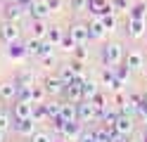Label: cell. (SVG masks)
<instances>
[{
  "instance_id": "20",
  "label": "cell",
  "mask_w": 147,
  "mask_h": 142,
  "mask_svg": "<svg viewBox=\"0 0 147 142\" xmlns=\"http://www.w3.org/2000/svg\"><path fill=\"white\" fill-rule=\"evenodd\" d=\"M57 76L62 78V83H64V85H74V83H78V81H81L78 76L74 73L71 69H69V66H64V69H59V73H57Z\"/></svg>"
},
{
  "instance_id": "5",
  "label": "cell",
  "mask_w": 147,
  "mask_h": 142,
  "mask_svg": "<svg viewBox=\"0 0 147 142\" xmlns=\"http://www.w3.org/2000/svg\"><path fill=\"white\" fill-rule=\"evenodd\" d=\"M0 38H3L7 45L19 40V26H17V22H10V19H7V22L0 26Z\"/></svg>"
},
{
  "instance_id": "43",
  "label": "cell",
  "mask_w": 147,
  "mask_h": 142,
  "mask_svg": "<svg viewBox=\"0 0 147 142\" xmlns=\"http://www.w3.org/2000/svg\"><path fill=\"white\" fill-rule=\"evenodd\" d=\"M126 142H135V140H128V137H126Z\"/></svg>"
},
{
  "instance_id": "40",
  "label": "cell",
  "mask_w": 147,
  "mask_h": 142,
  "mask_svg": "<svg viewBox=\"0 0 147 142\" xmlns=\"http://www.w3.org/2000/svg\"><path fill=\"white\" fill-rule=\"evenodd\" d=\"M3 140H5V130L0 128V142H3Z\"/></svg>"
},
{
  "instance_id": "44",
  "label": "cell",
  "mask_w": 147,
  "mask_h": 142,
  "mask_svg": "<svg viewBox=\"0 0 147 142\" xmlns=\"http://www.w3.org/2000/svg\"><path fill=\"white\" fill-rule=\"evenodd\" d=\"M145 38H147V33H145Z\"/></svg>"
},
{
  "instance_id": "4",
  "label": "cell",
  "mask_w": 147,
  "mask_h": 142,
  "mask_svg": "<svg viewBox=\"0 0 147 142\" xmlns=\"http://www.w3.org/2000/svg\"><path fill=\"white\" fill-rule=\"evenodd\" d=\"M14 118H33V102L31 100H17L12 107Z\"/></svg>"
},
{
  "instance_id": "2",
  "label": "cell",
  "mask_w": 147,
  "mask_h": 142,
  "mask_svg": "<svg viewBox=\"0 0 147 142\" xmlns=\"http://www.w3.org/2000/svg\"><path fill=\"white\" fill-rule=\"evenodd\" d=\"M102 59H105V64H107V66H119V64L126 59L121 43H109L105 50H102Z\"/></svg>"
},
{
  "instance_id": "7",
  "label": "cell",
  "mask_w": 147,
  "mask_h": 142,
  "mask_svg": "<svg viewBox=\"0 0 147 142\" xmlns=\"http://www.w3.org/2000/svg\"><path fill=\"white\" fill-rule=\"evenodd\" d=\"M88 31H90V38H95V40H102V38L109 33L107 26H105V22H102V17H95L93 22L88 24Z\"/></svg>"
},
{
  "instance_id": "9",
  "label": "cell",
  "mask_w": 147,
  "mask_h": 142,
  "mask_svg": "<svg viewBox=\"0 0 147 142\" xmlns=\"http://www.w3.org/2000/svg\"><path fill=\"white\" fill-rule=\"evenodd\" d=\"M69 33H71V38H74L78 45H86V43L90 40V31H88L86 24H74V26L69 28Z\"/></svg>"
},
{
  "instance_id": "34",
  "label": "cell",
  "mask_w": 147,
  "mask_h": 142,
  "mask_svg": "<svg viewBox=\"0 0 147 142\" xmlns=\"http://www.w3.org/2000/svg\"><path fill=\"white\" fill-rule=\"evenodd\" d=\"M112 3H114V9H116V12H128V7H131L128 0H112Z\"/></svg>"
},
{
  "instance_id": "30",
  "label": "cell",
  "mask_w": 147,
  "mask_h": 142,
  "mask_svg": "<svg viewBox=\"0 0 147 142\" xmlns=\"http://www.w3.org/2000/svg\"><path fill=\"white\" fill-rule=\"evenodd\" d=\"M128 12H131V17H135V19H145L147 7H145V3H138V5H133V9H128Z\"/></svg>"
},
{
  "instance_id": "24",
  "label": "cell",
  "mask_w": 147,
  "mask_h": 142,
  "mask_svg": "<svg viewBox=\"0 0 147 142\" xmlns=\"http://www.w3.org/2000/svg\"><path fill=\"white\" fill-rule=\"evenodd\" d=\"M76 45H78V43L71 38V33H64L62 43H59V47H62V50H67V52H74V50H76Z\"/></svg>"
},
{
  "instance_id": "32",
  "label": "cell",
  "mask_w": 147,
  "mask_h": 142,
  "mask_svg": "<svg viewBox=\"0 0 147 142\" xmlns=\"http://www.w3.org/2000/svg\"><path fill=\"white\" fill-rule=\"evenodd\" d=\"M102 22H105V26H107V31H114V28H116V17H114V12L105 14V17H102Z\"/></svg>"
},
{
  "instance_id": "28",
  "label": "cell",
  "mask_w": 147,
  "mask_h": 142,
  "mask_svg": "<svg viewBox=\"0 0 147 142\" xmlns=\"http://www.w3.org/2000/svg\"><path fill=\"white\" fill-rule=\"evenodd\" d=\"M67 66H69V69L78 76V78H86V76H83V59H71Z\"/></svg>"
},
{
  "instance_id": "37",
  "label": "cell",
  "mask_w": 147,
  "mask_h": 142,
  "mask_svg": "<svg viewBox=\"0 0 147 142\" xmlns=\"http://www.w3.org/2000/svg\"><path fill=\"white\" fill-rule=\"evenodd\" d=\"M74 55H76V59H86V57H88V52H86V47H83V45H76Z\"/></svg>"
},
{
  "instance_id": "15",
  "label": "cell",
  "mask_w": 147,
  "mask_h": 142,
  "mask_svg": "<svg viewBox=\"0 0 147 142\" xmlns=\"http://www.w3.org/2000/svg\"><path fill=\"white\" fill-rule=\"evenodd\" d=\"M50 26L45 24V19H31V36L33 38H48Z\"/></svg>"
},
{
  "instance_id": "36",
  "label": "cell",
  "mask_w": 147,
  "mask_h": 142,
  "mask_svg": "<svg viewBox=\"0 0 147 142\" xmlns=\"http://www.w3.org/2000/svg\"><path fill=\"white\" fill-rule=\"evenodd\" d=\"M71 7L76 12H83V9H88V0H71Z\"/></svg>"
},
{
  "instance_id": "13",
  "label": "cell",
  "mask_w": 147,
  "mask_h": 142,
  "mask_svg": "<svg viewBox=\"0 0 147 142\" xmlns=\"http://www.w3.org/2000/svg\"><path fill=\"white\" fill-rule=\"evenodd\" d=\"M62 121H78V104L76 102H62V114H59Z\"/></svg>"
},
{
  "instance_id": "8",
  "label": "cell",
  "mask_w": 147,
  "mask_h": 142,
  "mask_svg": "<svg viewBox=\"0 0 147 142\" xmlns=\"http://www.w3.org/2000/svg\"><path fill=\"white\" fill-rule=\"evenodd\" d=\"M145 33H147V28H145V19H135V17H131L128 19V36L131 38H145Z\"/></svg>"
},
{
  "instance_id": "16",
  "label": "cell",
  "mask_w": 147,
  "mask_h": 142,
  "mask_svg": "<svg viewBox=\"0 0 147 142\" xmlns=\"http://www.w3.org/2000/svg\"><path fill=\"white\" fill-rule=\"evenodd\" d=\"M64 95H67V100L69 102H81L83 100V90H81V81L78 83H74V85H67V88H64Z\"/></svg>"
},
{
  "instance_id": "38",
  "label": "cell",
  "mask_w": 147,
  "mask_h": 142,
  "mask_svg": "<svg viewBox=\"0 0 147 142\" xmlns=\"http://www.w3.org/2000/svg\"><path fill=\"white\" fill-rule=\"evenodd\" d=\"M48 7L52 9V12H59L62 9V0H48Z\"/></svg>"
},
{
  "instance_id": "39",
  "label": "cell",
  "mask_w": 147,
  "mask_h": 142,
  "mask_svg": "<svg viewBox=\"0 0 147 142\" xmlns=\"http://www.w3.org/2000/svg\"><path fill=\"white\" fill-rule=\"evenodd\" d=\"M40 62H43L45 66H50V64H55V57H52L50 52H45V55H40Z\"/></svg>"
},
{
  "instance_id": "33",
  "label": "cell",
  "mask_w": 147,
  "mask_h": 142,
  "mask_svg": "<svg viewBox=\"0 0 147 142\" xmlns=\"http://www.w3.org/2000/svg\"><path fill=\"white\" fill-rule=\"evenodd\" d=\"M138 116H142V118L147 121V92L142 95V100L138 102Z\"/></svg>"
},
{
  "instance_id": "21",
  "label": "cell",
  "mask_w": 147,
  "mask_h": 142,
  "mask_svg": "<svg viewBox=\"0 0 147 142\" xmlns=\"http://www.w3.org/2000/svg\"><path fill=\"white\" fill-rule=\"evenodd\" d=\"M48 118H50V114H48V107H45V102L33 104V121H36V123H40V121H48Z\"/></svg>"
},
{
  "instance_id": "17",
  "label": "cell",
  "mask_w": 147,
  "mask_h": 142,
  "mask_svg": "<svg viewBox=\"0 0 147 142\" xmlns=\"http://www.w3.org/2000/svg\"><path fill=\"white\" fill-rule=\"evenodd\" d=\"M33 123H36L33 118H14V130L22 133V135H31V133L36 130Z\"/></svg>"
},
{
  "instance_id": "11",
  "label": "cell",
  "mask_w": 147,
  "mask_h": 142,
  "mask_svg": "<svg viewBox=\"0 0 147 142\" xmlns=\"http://www.w3.org/2000/svg\"><path fill=\"white\" fill-rule=\"evenodd\" d=\"M24 14H26V7L22 3H7L5 5V17L10 19V22H19Z\"/></svg>"
},
{
  "instance_id": "26",
  "label": "cell",
  "mask_w": 147,
  "mask_h": 142,
  "mask_svg": "<svg viewBox=\"0 0 147 142\" xmlns=\"http://www.w3.org/2000/svg\"><path fill=\"white\" fill-rule=\"evenodd\" d=\"M29 140H31V142H52V137H50L45 130H33L31 135H29Z\"/></svg>"
},
{
  "instance_id": "31",
  "label": "cell",
  "mask_w": 147,
  "mask_h": 142,
  "mask_svg": "<svg viewBox=\"0 0 147 142\" xmlns=\"http://www.w3.org/2000/svg\"><path fill=\"white\" fill-rule=\"evenodd\" d=\"M76 142H97L95 130H93V128H90V130H83V133L78 135V140H76Z\"/></svg>"
},
{
  "instance_id": "41",
  "label": "cell",
  "mask_w": 147,
  "mask_h": 142,
  "mask_svg": "<svg viewBox=\"0 0 147 142\" xmlns=\"http://www.w3.org/2000/svg\"><path fill=\"white\" fill-rule=\"evenodd\" d=\"M142 142H147V133H142Z\"/></svg>"
},
{
  "instance_id": "29",
  "label": "cell",
  "mask_w": 147,
  "mask_h": 142,
  "mask_svg": "<svg viewBox=\"0 0 147 142\" xmlns=\"http://www.w3.org/2000/svg\"><path fill=\"white\" fill-rule=\"evenodd\" d=\"M114 71H116V76H119V78H121V81H128V76H131V66H128V64H119V66H114Z\"/></svg>"
},
{
  "instance_id": "12",
  "label": "cell",
  "mask_w": 147,
  "mask_h": 142,
  "mask_svg": "<svg viewBox=\"0 0 147 142\" xmlns=\"http://www.w3.org/2000/svg\"><path fill=\"white\" fill-rule=\"evenodd\" d=\"M31 19H45L52 9L48 7V0H33V5H31Z\"/></svg>"
},
{
  "instance_id": "10",
  "label": "cell",
  "mask_w": 147,
  "mask_h": 142,
  "mask_svg": "<svg viewBox=\"0 0 147 142\" xmlns=\"http://www.w3.org/2000/svg\"><path fill=\"white\" fill-rule=\"evenodd\" d=\"M126 64L131 66L133 71H142V66H145V57L140 50H128L126 52Z\"/></svg>"
},
{
  "instance_id": "42",
  "label": "cell",
  "mask_w": 147,
  "mask_h": 142,
  "mask_svg": "<svg viewBox=\"0 0 147 142\" xmlns=\"http://www.w3.org/2000/svg\"><path fill=\"white\" fill-rule=\"evenodd\" d=\"M10 3H22V0H10Z\"/></svg>"
},
{
  "instance_id": "19",
  "label": "cell",
  "mask_w": 147,
  "mask_h": 142,
  "mask_svg": "<svg viewBox=\"0 0 147 142\" xmlns=\"http://www.w3.org/2000/svg\"><path fill=\"white\" fill-rule=\"evenodd\" d=\"M48 100V90H45V85H31V102L33 104H40Z\"/></svg>"
},
{
  "instance_id": "35",
  "label": "cell",
  "mask_w": 147,
  "mask_h": 142,
  "mask_svg": "<svg viewBox=\"0 0 147 142\" xmlns=\"http://www.w3.org/2000/svg\"><path fill=\"white\" fill-rule=\"evenodd\" d=\"M93 102H95V107H97V109H105V107H109V104H107V97H105L102 92H97L95 97H93Z\"/></svg>"
},
{
  "instance_id": "25",
  "label": "cell",
  "mask_w": 147,
  "mask_h": 142,
  "mask_svg": "<svg viewBox=\"0 0 147 142\" xmlns=\"http://www.w3.org/2000/svg\"><path fill=\"white\" fill-rule=\"evenodd\" d=\"M45 107H48V114H50V118H59V114H62V102H45Z\"/></svg>"
},
{
  "instance_id": "6",
  "label": "cell",
  "mask_w": 147,
  "mask_h": 142,
  "mask_svg": "<svg viewBox=\"0 0 147 142\" xmlns=\"http://www.w3.org/2000/svg\"><path fill=\"white\" fill-rule=\"evenodd\" d=\"M114 130L119 133V135H123L128 137L133 133V118H131V114H123V111H119V118L114 123Z\"/></svg>"
},
{
  "instance_id": "27",
  "label": "cell",
  "mask_w": 147,
  "mask_h": 142,
  "mask_svg": "<svg viewBox=\"0 0 147 142\" xmlns=\"http://www.w3.org/2000/svg\"><path fill=\"white\" fill-rule=\"evenodd\" d=\"M12 118H14V116H10V114H7V111H3V114H0V128H3L5 133L14 128V123H12Z\"/></svg>"
},
{
  "instance_id": "18",
  "label": "cell",
  "mask_w": 147,
  "mask_h": 142,
  "mask_svg": "<svg viewBox=\"0 0 147 142\" xmlns=\"http://www.w3.org/2000/svg\"><path fill=\"white\" fill-rule=\"evenodd\" d=\"M81 90H83V100H93L95 95L100 92L97 90V83L88 81V78H81Z\"/></svg>"
},
{
  "instance_id": "14",
  "label": "cell",
  "mask_w": 147,
  "mask_h": 142,
  "mask_svg": "<svg viewBox=\"0 0 147 142\" xmlns=\"http://www.w3.org/2000/svg\"><path fill=\"white\" fill-rule=\"evenodd\" d=\"M45 90H48V95H64V88L67 85L62 83L59 76H50V78H45Z\"/></svg>"
},
{
  "instance_id": "1",
  "label": "cell",
  "mask_w": 147,
  "mask_h": 142,
  "mask_svg": "<svg viewBox=\"0 0 147 142\" xmlns=\"http://www.w3.org/2000/svg\"><path fill=\"white\" fill-rule=\"evenodd\" d=\"M78 121L81 123H95V121H100V109L95 107L93 100H81L78 102Z\"/></svg>"
},
{
  "instance_id": "22",
  "label": "cell",
  "mask_w": 147,
  "mask_h": 142,
  "mask_svg": "<svg viewBox=\"0 0 147 142\" xmlns=\"http://www.w3.org/2000/svg\"><path fill=\"white\" fill-rule=\"evenodd\" d=\"M26 55H29V50H26V45L22 47L19 43H10V57H12V59H24Z\"/></svg>"
},
{
  "instance_id": "3",
  "label": "cell",
  "mask_w": 147,
  "mask_h": 142,
  "mask_svg": "<svg viewBox=\"0 0 147 142\" xmlns=\"http://www.w3.org/2000/svg\"><path fill=\"white\" fill-rule=\"evenodd\" d=\"M0 100L3 102H17L19 100V83L17 81H3L0 83Z\"/></svg>"
},
{
  "instance_id": "23",
  "label": "cell",
  "mask_w": 147,
  "mask_h": 142,
  "mask_svg": "<svg viewBox=\"0 0 147 142\" xmlns=\"http://www.w3.org/2000/svg\"><path fill=\"white\" fill-rule=\"evenodd\" d=\"M62 38H64V31H62V28H59V26H50V31H48V40H50L52 45H57V47H59Z\"/></svg>"
}]
</instances>
